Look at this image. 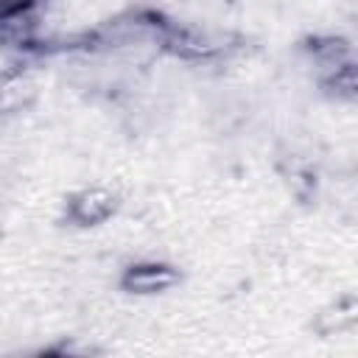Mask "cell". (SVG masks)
Instances as JSON below:
<instances>
[{
	"label": "cell",
	"instance_id": "3957f363",
	"mask_svg": "<svg viewBox=\"0 0 358 358\" xmlns=\"http://www.w3.org/2000/svg\"><path fill=\"white\" fill-rule=\"evenodd\" d=\"M182 280L179 268L173 263L165 260H137L129 263L120 271L117 285L126 294H137V296H154V294H165L171 288H176Z\"/></svg>",
	"mask_w": 358,
	"mask_h": 358
},
{
	"label": "cell",
	"instance_id": "277c9868",
	"mask_svg": "<svg viewBox=\"0 0 358 358\" xmlns=\"http://www.w3.org/2000/svg\"><path fill=\"white\" fill-rule=\"evenodd\" d=\"M45 0H0V34L31 20Z\"/></svg>",
	"mask_w": 358,
	"mask_h": 358
},
{
	"label": "cell",
	"instance_id": "7a4b0ae2",
	"mask_svg": "<svg viewBox=\"0 0 358 358\" xmlns=\"http://www.w3.org/2000/svg\"><path fill=\"white\" fill-rule=\"evenodd\" d=\"M120 207L117 190L106 185H87L67 196L64 201V218L73 227H98L109 221Z\"/></svg>",
	"mask_w": 358,
	"mask_h": 358
},
{
	"label": "cell",
	"instance_id": "5b68a950",
	"mask_svg": "<svg viewBox=\"0 0 358 358\" xmlns=\"http://www.w3.org/2000/svg\"><path fill=\"white\" fill-rule=\"evenodd\" d=\"M25 92H31V84L20 73H0V112H11Z\"/></svg>",
	"mask_w": 358,
	"mask_h": 358
},
{
	"label": "cell",
	"instance_id": "6da1fadb",
	"mask_svg": "<svg viewBox=\"0 0 358 358\" xmlns=\"http://www.w3.org/2000/svg\"><path fill=\"white\" fill-rule=\"evenodd\" d=\"M305 50L310 53V62L316 67V76H319V84L341 98V101H352L355 98V56H352V48L347 39L341 36H313L308 39Z\"/></svg>",
	"mask_w": 358,
	"mask_h": 358
}]
</instances>
